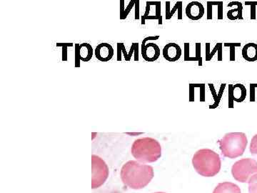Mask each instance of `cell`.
Segmentation results:
<instances>
[{"mask_svg":"<svg viewBox=\"0 0 257 193\" xmlns=\"http://www.w3.org/2000/svg\"><path fill=\"white\" fill-rule=\"evenodd\" d=\"M92 168H93V180L92 188L93 189L99 188L104 184L109 176V168L105 162L97 155H92Z\"/></svg>","mask_w":257,"mask_h":193,"instance_id":"6","label":"cell"},{"mask_svg":"<svg viewBox=\"0 0 257 193\" xmlns=\"http://www.w3.org/2000/svg\"><path fill=\"white\" fill-rule=\"evenodd\" d=\"M193 167L199 175L204 177H214L222 167L219 155L210 149H202L194 153L192 158Z\"/></svg>","mask_w":257,"mask_h":193,"instance_id":"2","label":"cell"},{"mask_svg":"<svg viewBox=\"0 0 257 193\" xmlns=\"http://www.w3.org/2000/svg\"><path fill=\"white\" fill-rule=\"evenodd\" d=\"M159 38H160V36L159 35L146 37L143 40L142 43H141V49H143L146 46V43L149 40H157Z\"/></svg>","mask_w":257,"mask_h":193,"instance_id":"34","label":"cell"},{"mask_svg":"<svg viewBox=\"0 0 257 193\" xmlns=\"http://www.w3.org/2000/svg\"><path fill=\"white\" fill-rule=\"evenodd\" d=\"M135 54V61H139V43H134L132 44L130 50L128 53L129 60L130 61L131 57H132V54Z\"/></svg>","mask_w":257,"mask_h":193,"instance_id":"23","label":"cell"},{"mask_svg":"<svg viewBox=\"0 0 257 193\" xmlns=\"http://www.w3.org/2000/svg\"><path fill=\"white\" fill-rule=\"evenodd\" d=\"M200 84H189L188 85V99L189 102L194 101V89L199 88Z\"/></svg>","mask_w":257,"mask_h":193,"instance_id":"28","label":"cell"},{"mask_svg":"<svg viewBox=\"0 0 257 193\" xmlns=\"http://www.w3.org/2000/svg\"><path fill=\"white\" fill-rule=\"evenodd\" d=\"M234 100L236 102H242L247 97V92L246 87L242 84L233 85Z\"/></svg>","mask_w":257,"mask_h":193,"instance_id":"17","label":"cell"},{"mask_svg":"<svg viewBox=\"0 0 257 193\" xmlns=\"http://www.w3.org/2000/svg\"><path fill=\"white\" fill-rule=\"evenodd\" d=\"M201 48H202V44L199 43H196V55L194 56V57L197 59V61L199 62V66H202V51H201Z\"/></svg>","mask_w":257,"mask_h":193,"instance_id":"27","label":"cell"},{"mask_svg":"<svg viewBox=\"0 0 257 193\" xmlns=\"http://www.w3.org/2000/svg\"><path fill=\"white\" fill-rule=\"evenodd\" d=\"M243 58L247 62H256L257 60V44L250 43L245 45L241 51Z\"/></svg>","mask_w":257,"mask_h":193,"instance_id":"12","label":"cell"},{"mask_svg":"<svg viewBox=\"0 0 257 193\" xmlns=\"http://www.w3.org/2000/svg\"><path fill=\"white\" fill-rule=\"evenodd\" d=\"M249 151L254 156L257 157V134L253 137L249 146Z\"/></svg>","mask_w":257,"mask_h":193,"instance_id":"26","label":"cell"},{"mask_svg":"<svg viewBox=\"0 0 257 193\" xmlns=\"http://www.w3.org/2000/svg\"><path fill=\"white\" fill-rule=\"evenodd\" d=\"M209 88H210V91L211 93V96L214 98V104L213 105H210V109H214L219 106L220 103L221 99H222L223 94H224V90H225L226 87H227V84H222L219 88V93H216V90L214 85L213 84H208Z\"/></svg>","mask_w":257,"mask_h":193,"instance_id":"16","label":"cell"},{"mask_svg":"<svg viewBox=\"0 0 257 193\" xmlns=\"http://www.w3.org/2000/svg\"><path fill=\"white\" fill-rule=\"evenodd\" d=\"M211 45L210 43H206V61L210 62L214 57L216 52L218 53L217 60L218 61H222L223 60V44L222 43H217L212 50L210 51Z\"/></svg>","mask_w":257,"mask_h":193,"instance_id":"13","label":"cell"},{"mask_svg":"<svg viewBox=\"0 0 257 193\" xmlns=\"http://www.w3.org/2000/svg\"><path fill=\"white\" fill-rule=\"evenodd\" d=\"M57 47H61L62 48V60L64 62L68 61V48L69 47H73L74 44L73 43H57L56 44Z\"/></svg>","mask_w":257,"mask_h":193,"instance_id":"22","label":"cell"},{"mask_svg":"<svg viewBox=\"0 0 257 193\" xmlns=\"http://www.w3.org/2000/svg\"><path fill=\"white\" fill-rule=\"evenodd\" d=\"M234 91L233 85H229V107L233 108L234 107Z\"/></svg>","mask_w":257,"mask_h":193,"instance_id":"30","label":"cell"},{"mask_svg":"<svg viewBox=\"0 0 257 193\" xmlns=\"http://www.w3.org/2000/svg\"><path fill=\"white\" fill-rule=\"evenodd\" d=\"M207 18L208 20H212L213 14H212V7L214 5V1H208L207 2Z\"/></svg>","mask_w":257,"mask_h":193,"instance_id":"29","label":"cell"},{"mask_svg":"<svg viewBox=\"0 0 257 193\" xmlns=\"http://www.w3.org/2000/svg\"><path fill=\"white\" fill-rule=\"evenodd\" d=\"M224 46L226 48H230V61H235V56H236V51L235 49L236 48H239L241 47V43H224Z\"/></svg>","mask_w":257,"mask_h":193,"instance_id":"21","label":"cell"},{"mask_svg":"<svg viewBox=\"0 0 257 193\" xmlns=\"http://www.w3.org/2000/svg\"><path fill=\"white\" fill-rule=\"evenodd\" d=\"M189 43H185V61L190 62L191 57L189 55Z\"/></svg>","mask_w":257,"mask_h":193,"instance_id":"33","label":"cell"},{"mask_svg":"<svg viewBox=\"0 0 257 193\" xmlns=\"http://www.w3.org/2000/svg\"><path fill=\"white\" fill-rule=\"evenodd\" d=\"M249 193H257V177L249 183Z\"/></svg>","mask_w":257,"mask_h":193,"instance_id":"31","label":"cell"},{"mask_svg":"<svg viewBox=\"0 0 257 193\" xmlns=\"http://www.w3.org/2000/svg\"><path fill=\"white\" fill-rule=\"evenodd\" d=\"M185 13L188 19L197 21L203 18L205 13V7L199 1H193L187 6Z\"/></svg>","mask_w":257,"mask_h":193,"instance_id":"7","label":"cell"},{"mask_svg":"<svg viewBox=\"0 0 257 193\" xmlns=\"http://www.w3.org/2000/svg\"><path fill=\"white\" fill-rule=\"evenodd\" d=\"M171 2L169 1H166L165 2L166 4V13H165V19L166 20H171V18L174 16V13L177 12L178 15L177 18L178 20H182L183 19V2L182 1H177L174 4V7L171 9Z\"/></svg>","mask_w":257,"mask_h":193,"instance_id":"11","label":"cell"},{"mask_svg":"<svg viewBox=\"0 0 257 193\" xmlns=\"http://www.w3.org/2000/svg\"><path fill=\"white\" fill-rule=\"evenodd\" d=\"M200 101L205 102V84H200Z\"/></svg>","mask_w":257,"mask_h":193,"instance_id":"35","label":"cell"},{"mask_svg":"<svg viewBox=\"0 0 257 193\" xmlns=\"http://www.w3.org/2000/svg\"><path fill=\"white\" fill-rule=\"evenodd\" d=\"M80 58V45H74V66L75 68H79L81 63Z\"/></svg>","mask_w":257,"mask_h":193,"instance_id":"24","label":"cell"},{"mask_svg":"<svg viewBox=\"0 0 257 193\" xmlns=\"http://www.w3.org/2000/svg\"><path fill=\"white\" fill-rule=\"evenodd\" d=\"M94 54V49L91 45L82 43L80 45V58L83 62H89L92 60Z\"/></svg>","mask_w":257,"mask_h":193,"instance_id":"18","label":"cell"},{"mask_svg":"<svg viewBox=\"0 0 257 193\" xmlns=\"http://www.w3.org/2000/svg\"><path fill=\"white\" fill-rule=\"evenodd\" d=\"M213 193H241V190L239 187L234 183L224 182V183H219L215 188Z\"/></svg>","mask_w":257,"mask_h":193,"instance_id":"15","label":"cell"},{"mask_svg":"<svg viewBox=\"0 0 257 193\" xmlns=\"http://www.w3.org/2000/svg\"><path fill=\"white\" fill-rule=\"evenodd\" d=\"M163 57L169 62H177L182 56V50L180 45L171 43L165 45L163 51Z\"/></svg>","mask_w":257,"mask_h":193,"instance_id":"8","label":"cell"},{"mask_svg":"<svg viewBox=\"0 0 257 193\" xmlns=\"http://www.w3.org/2000/svg\"><path fill=\"white\" fill-rule=\"evenodd\" d=\"M233 6H236V8L232 9L227 12V18L230 20H243V5L241 2L238 1H231L227 7H232Z\"/></svg>","mask_w":257,"mask_h":193,"instance_id":"14","label":"cell"},{"mask_svg":"<svg viewBox=\"0 0 257 193\" xmlns=\"http://www.w3.org/2000/svg\"><path fill=\"white\" fill-rule=\"evenodd\" d=\"M232 174L238 182L249 183L257 177V162L252 158L241 159L232 166Z\"/></svg>","mask_w":257,"mask_h":193,"instance_id":"5","label":"cell"},{"mask_svg":"<svg viewBox=\"0 0 257 193\" xmlns=\"http://www.w3.org/2000/svg\"><path fill=\"white\" fill-rule=\"evenodd\" d=\"M121 53L124 54V59L126 61L129 62L128 53L126 51L125 46L124 43H117V61H121Z\"/></svg>","mask_w":257,"mask_h":193,"instance_id":"20","label":"cell"},{"mask_svg":"<svg viewBox=\"0 0 257 193\" xmlns=\"http://www.w3.org/2000/svg\"><path fill=\"white\" fill-rule=\"evenodd\" d=\"M223 156L235 159L243 155L248 144L247 135L243 132L227 133L219 141Z\"/></svg>","mask_w":257,"mask_h":193,"instance_id":"4","label":"cell"},{"mask_svg":"<svg viewBox=\"0 0 257 193\" xmlns=\"http://www.w3.org/2000/svg\"><path fill=\"white\" fill-rule=\"evenodd\" d=\"M140 0H135V20L140 19Z\"/></svg>","mask_w":257,"mask_h":193,"instance_id":"36","label":"cell"},{"mask_svg":"<svg viewBox=\"0 0 257 193\" xmlns=\"http://www.w3.org/2000/svg\"></svg>","mask_w":257,"mask_h":193,"instance_id":"37","label":"cell"},{"mask_svg":"<svg viewBox=\"0 0 257 193\" xmlns=\"http://www.w3.org/2000/svg\"><path fill=\"white\" fill-rule=\"evenodd\" d=\"M125 0H121L120 1V20H125L128 17L129 14L130 13L132 9L135 5V0H130L129 1V4L125 7Z\"/></svg>","mask_w":257,"mask_h":193,"instance_id":"19","label":"cell"},{"mask_svg":"<svg viewBox=\"0 0 257 193\" xmlns=\"http://www.w3.org/2000/svg\"><path fill=\"white\" fill-rule=\"evenodd\" d=\"M146 20H158L159 24H163V16L157 17L155 16H148L144 19H141V24H145V21Z\"/></svg>","mask_w":257,"mask_h":193,"instance_id":"32","label":"cell"},{"mask_svg":"<svg viewBox=\"0 0 257 193\" xmlns=\"http://www.w3.org/2000/svg\"><path fill=\"white\" fill-rule=\"evenodd\" d=\"M131 152L137 161L141 163H152L161 158L162 146L154 138H140L134 142Z\"/></svg>","mask_w":257,"mask_h":193,"instance_id":"3","label":"cell"},{"mask_svg":"<svg viewBox=\"0 0 257 193\" xmlns=\"http://www.w3.org/2000/svg\"><path fill=\"white\" fill-rule=\"evenodd\" d=\"M143 59L146 62H154L160 57V48L154 43H146V46L141 49Z\"/></svg>","mask_w":257,"mask_h":193,"instance_id":"10","label":"cell"},{"mask_svg":"<svg viewBox=\"0 0 257 193\" xmlns=\"http://www.w3.org/2000/svg\"><path fill=\"white\" fill-rule=\"evenodd\" d=\"M121 177L124 184L129 188L142 189L153 179L154 169L152 166L130 160L121 168Z\"/></svg>","mask_w":257,"mask_h":193,"instance_id":"1","label":"cell"},{"mask_svg":"<svg viewBox=\"0 0 257 193\" xmlns=\"http://www.w3.org/2000/svg\"><path fill=\"white\" fill-rule=\"evenodd\" d=\"M245 4L251 7V20H256L257 1H245Z\"/></svg>","mask_w":257,"mask_h":193,"instance_id":"25","label":"cell"},{"mask_svg":"<svg viewBox=\"0 0 257 193\" xmlns=\"http://www.w3.org/2000/svg\"><path fill=\"white\" fill-rule=\"evenodd\" d=\"M113 48L108 43H103L98 45L94 50L96 59L101 62H109L114 56Z\"/></svg>","mask_w":257,"mask_h":193,"instance_id":"9","label":"cell"}]
</instances>
